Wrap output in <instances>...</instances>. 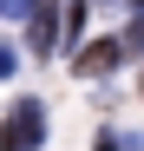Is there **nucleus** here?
Instances as JSON below:
<instances>
[{"instance_id":"1","label":"nucleus","mask_w":144,"mask_h":151,"mask_svg":"<svg viewBox=\"0 0 144 151\" xmlns=\"http://www.w3.org/2000/svg\"><path fill=\"white\" fill-rule=\"evenodd\" d=\"M39 145H46V105L39 99L7 105V118H0V151H39Z\"/></svg>"},{"instance_id":"2","label":"nucleus","mask_w":144,"mask_h":151,"mask_svg":"<svg viewBox=\"0 0 144 151\" xmlns=\"http://www.w3.org/2000/svg\"><path fill=\"white\" fill-rule=\"evenodd\" d=\"M125 59V40H92V46H79V53H72V72H79V79H105V72Z\"/></svg>"},{"instance_id":"3","label":"nucleus","mask_w":144,"mask_h":151,"mask_svg":"<svg viewBox=\"0 0 144 151\" xmlns=\"http://www.w3.org/2000/svg\"><path fill=\"white\" fill-rule=\"evenodd\" d=\"M26 46L39 59H53V46H59V0H39L33 20H26Z\"/></svg>"},{"instance_id":"4","label":"nucleus","mask_w":144,"mask_h":151,"mask_svg":"<svg viewBox=\"0 0 144 151\" xmlns=\"http://www.w3.org/2000/svg\"><path fill=\"white\" fill-rule=\"evenodd\" d=\"M118 40H125V53H144V13H138V20H131V27L118 33Z\"/></svg>"},{"instance_id":"5","label":"nucleus","mask_w":144,"mask_h":151,"mask_svg":"<svg viewBox=\"0 0 144 151\" xmlns=\"http://www.w3.org/2000/svg\"><path fill=\"white\" fill-rule=\"evenodd\" d=\"M33 7H39V0H0V13H7V20H33Z\"/></svg>"},{"instance_id":"6","label":"nucleus","mask_w":144,"mask_h":151,"mask_svg":"<svg viewBox=\"0 0 144 151\" xmlns=\"http://www.w3.org/2000/svg\"><path fill=\"white\" fill-rule=\"evenodd\" d=\"M92 151H131V138H118V132H98V138H92Z\"/></svg>"},{"instance_id":"7","label":"nucleus","mask_w":144,"mask_h":151,"mask_svg":"<svg viewBox=\"0 0 144 151\" xmlns=\"http://www.w3.org/2000/svg\"><path fill=\"white\" fill-rule=\"evenodd\" d=\"M13 66H20V53H13L7 40H0V79H13Z\"/></svg>"},{"instance_id":"8","label":"nucleus","mask_w":144,"mask_h":151,"mask_svg":"<svg viewBox=\"0 0 144 151\" xmlns=\"http://www.w3.org/2000/svg\"><path fill=\"white\" fill-rule=\"evenodd\" d=\"M131 7H138V13H144V0H131Z\"/></svg>"}]
</instances>
